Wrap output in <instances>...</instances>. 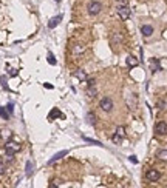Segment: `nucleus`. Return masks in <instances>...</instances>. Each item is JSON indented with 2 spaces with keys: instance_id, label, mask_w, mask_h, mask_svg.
Segmentation results:
<instances>
[{
  "instance_id": "nucleus-1",
  "label": "nucleus",
  "mask_w": 167,
  "mask_h": 188,
  "mask_svg": "<svg viewBox=\"0 0 167 188\" xmlns=\"http://www.w3.org/2000/svg\"><path fill=\"white\" fill-rule=\"evenodd\" d=\"M101 11H102V3L101 2L93 0V2L88 3V14H90V16H98Z\"/></svg>"
},
{
  "instance_id": "nucleus-2",
  "label": "nucleus",
  "mask_w": 167,
  "mask_h": 188,
  "mask_svg": "<svg viewBox=\"0 0 167 188\" xmlns=\"http://www.w3.org/2000/svg\"><path fill=\"white\" fill-rule=\"evenodd\" d=\"M85 51H87V46L84 43H74L73 46H71V56H73V57H81Z\"/></svg>"
},
{
  "instance_id": "nucleus-3",
  "label": "nucleus",
  "mask_w": 167,
  "mask_h": 188,
  "mask_svg": "<svg viewBox=\"0 0 167 188\" xmlns=\"http://www.w3.org/2000/svg\"><path fill=\"white\" fill-rule=\"evenodd\" d=\"M5 151H6V154H16V153H19L20 151V145L19 144H16V142H6L5 144Z\"/></svg>"
},
{
  "instance_id": "nucleus-4",
  "label": "nucleus",
  "mask_w": 167,
  "mask_h": 188,
  "mask_svg": "<svg viewBox=\"0 0 167 188\" xmlns=\"http://www.w3.org/2000/svg\"><path fill=\"white\" fill-rule=\"evenodd\" d=\"M99 107H101V110H102V111L110 113V111L113 110V100L110 99V97H104V99H101Z\"/></svg>"
},
{
  "instance_id": "nucleus-5",
  "label": "nucleus",
  "mask_w": 167,
  "mask_h": 188,
  "mask_svg": "<svg viewBox=\"0 0 167 188\" xmlns=\"http://www.w3.org/2000/svg\"><path fill=\"white\" fill-rule=\"evenodd\" d=\"M118 14H119V17L122 19V20H127V19L130 17V8H128L125 3H121V5L118 6Z\"/></svg>"
},
{
  "instance_id": "nucleus-6",
  "label": "nucleus",
  "mask_w": 167,
  "mask_h": 188,
  "mask_svg": "<svg viewBox=\"0 0 167 188\" xmlns=\"http://www.w3.org/2000/svg\"><path fill=\"white\" fill-rule=\"evenodd\" d=\"M155 133H156V136H167V123L162 120L158 122L155 125Z\"/></svg>"
},
{
  "instance_id": "nucleus-7",
  "label": "nucleus",
  "mask_w": 167,
  "mask_h": 188,
  "mask_svg": "<svg viewBox=\"0 0 167 188\" xmlns=\"http://www.w3.org/2000/svg\"><path fill=\"white\" fill-rule=\"evenodd\" d=\"M146 177H147V180H150V182H158V180L161 179V173L158 170H149Z\"/></svg>"
},
{
  "instance_id": "nucleus-8",
  "label": "nucleus",
  "mask_w": 167,
  "mask_h": 188,
  "mask_svg": "<svg viewBox=\"0 0 167 188\" xmlns=\"http://www.w3.org/2000/svg\"><path fill=\"white\" fill-rule=\"evenodd\" d=\"M110 43H112V46H119L121 43H122V34L121 32H113L112 37H110Z\"/></svg>"
},
{
  "instance_id": "nucleus-9",
  "label": "nucleus",
  "mask_w": 167,
  "mask_h": 188,
  "mask_svg": "<svg viewBox=\"0 0 167 188\" xmlns=\"http://www.w3.org/2000/svg\"><path fill=\"white\" fill-rule=\"evenodd\" d=\"M67 154H68V151H67V150H62V151H59L57 154H54V156H53L51 159L48 160V165H53L54 162H57L59 159H62L63 156H67Z\"/></svg>"
},
{
  "instance_id": "nucleus-10",
  "label": "nucleus",
  "mask_w": 167,
  "mask_h": 188,
  "mask_svg": "<svg viewBox=\"0 0 167 188\" xmlns=\"http://www.w3.org/2000/svg\"><path fill=\"white\" fill-rule=\"evenodd\" d=\"M150 71L152 73H158V71H161V65H159L158 59H150Z\"/></svg>"
},
{
  "instance_id": "nucleus-11",
  "label": "nucleus",
  "mask_w": 167,
  "mask_h": 188,
  "mask_svg": "<svg viewBox=\"0 0 167 188\" xmlns=\"http://www.w3.org/2000/svg\"><path fill=\"white\" fill-rule=\"evenodd\" d=\"M141 32H142L144 37H150L152 34H153V26H150V25H142V26H141Z\"/></svg>"
},
{
  "instance_id": "nucleus-12",
  "label": "nucleus",
  "mask_w": 167,
  "mask_h": 188,
  "mask_svg": "<svg viewBox=\"0 0 167 188\" xmlns=\"http://www.w3.org/2000/svg\"><path fill=\"white\" fill-rule=\"evenodd\" d=\"M60 20H62V16H56V17H53L50 22H48V28L53 29V28H56L59 23H60Z\"/></svg>"
},
{
  "instance_id": "nucleus-13",
  "label": "nucleus",
  "mask_w": 167,
  "mask_h": 188,
  "mask_svg": "<svg viewBox=\"0 0 167 188\" xmlns=\"http://www.w3.org/2000/svg\"><path fill=\"white\" fill-rule=\"evenodd\" d=\"M74 77H77L81 82L87 80V74H85V71H84V70H76L74 71Z\"/></svg>"
},
{
  "instance_id": "nucleus-14",
  "label": "nucleus",
  "mask_w": 167,
  "mask_h": 188,
  "mask_svg": "<svg viewBox=\"0 0 167 188\" xmlns=\"http://www.w3.org/2000/svg\"><path fill=\"white\" fill-rule=\"evenodd\" d=\"M54 117H62L60 111H59V110H56V108H54V110H53V111L50 113V114H48V119H50V120H53Z\"/></svg>"
},
{
  "instance_id": "nucleus-15",
  "label": "nucleus",
  "mask_w": 167,
  "mask_h": 188,
  "mask_svg": "<svg viewBox=\"0 0 167 188\" xmlns=\"http://www.w3.org/2000/svg\"><path fill=\"white\" fill-rule=\"evenodd\" d=\"M156 157L159 160H167V150H159L158 154H156Z\"/></svg>"
},
{
  "instance_id": "nucleus-16",
  "label": "nucleus",
  "mask_w": 167,
  "mask_h": 188,
  "mask_svg": "<svg viewBox=\"0 0 167 188\" xmlns=\"http://www.w3.org/2000/svg\"><path fill=\"white\" fill-rule=\"evenodd\" d=\"M125 62H127V65H128V66H136V65H138V60H136L135 57H132V56H128Z\"/></svg>"
},
{
  "instance_id": "nucleus-17",
  "label": "nucleus",
  "mask_w": 167,
  "mask_h": 188,
  "mask_svg": "<svg viewBox=\"0 0 167 188\" xmlns=\"http://www.w3.org/2000/svg\"><path fill=\"white\" fill-rule=\"evenodd\" d=\"M96 85L94 86H88V88H87V94H88V97H94L96 96Z\"/></svg>"
},
{
  "instance_id": "nucleus-18",
  "label": "nucleus",
  "mask_w": 167,
  "mask_h": 188,
  "mask_svg": "<svg viewBox=\"0 0 167 188\" xmlns=\"http://www.w3.org/2000/svg\"><path fill=\"white\" fill-rule=\"evenodd\" d=\"M122 136H119L118 133H115V136L112 137V140H113V144H116V145H121V142H122Z\"/></svg>"
},
{
  "instance_id": "nucleus-19",
  "label": "nucleus",
  "mask_w": 167,
  "mask_h": 188,
  "mask_svg": "<svg viewBox=\"0 0 167 188\" xmlns=\"http://www.w3.org/2000/svg\"><path fill=\"white\" fill-rule=\"evenodd\" d=\"M82 139L85 142H88V144H93V145H102L101 142H98V140H93V139H90V137H85V136H82Z\"/></svg>"
},
{
  "instance_id": "nucleus-20",
  "label": "nucleus",
  "mask_w": 167,
  "mask_h": 188,
  "mask_svg": "<svg viewBox=\"0 0 167 188\" xmlns=\"http://www.w3.org/2000/svg\"><path fill=\"white\" fill-rule=\"evenodd\" d=\"M31 173H33V164L29 162H26V176H31Z\"/></svg>"
},
{
  "instance_id": "nucleus-21",
  "label": "nucleus",
  "mask_w": 167,
  "mask_h": 188,
  "mask_svg": "<svg viewBox=\"0 0 167 188\" xmlns=\"http://www.w3.org/2000/svg\"><path fill=\"white\" fill-rule=\"evenodd\" d=\"M0 136H3L5 139H11V136H13V134H11V131H9V130H3Z\"/></svg>"
},
{
  "instance_id": "nucleus-22",
  "label": "nucleus",
  "mask_w": 167,
  "mask_h": 188,
  "mask_svg": "<svg viewBox=\"0 0 167 188\" xmlns=\"http://www.w3.org/2000/svg\"><path fill=\"white\" fill-rule=\"evenodd\" d=\"M116 133L118 134H119V136H125V128H124V126H118V128H116Z\"/></svg>"
},
{
  "instance_id": "nucleus-23",
  "label": "nucleus",
  "mask_w": 167,
  "mask_h": 188,
  "mask_svg": "<svg viewBox=\"0 0 167 188\" xmlns=\"http://www.w3.org/2000/svg\"><path fill=\"white\" fill-rule=\"evenodd\" d=\"M0 117L2 119H8V113H6L5 108H2V107H0Z\"/></svg>"
},
{
  "instance_id": "nucleus-24",
  "label": "nucleus",
  "mask_w": 167,
  "mask_h": 188,
  "mask_svg": "<svg viewBox=\"0 0 167 188\" xmlns=\"http://www.w3.org/2000/svg\"><path fill=\"white\" fill-rule=\"evenodd\" d=\"M48 63H50V65H56V59H54V56L51 54H48Z\"/></svg>"
},
{
  "instance_id": "nucleus-25",
  "label": "nucleus",
  "mask_w": 167,
  "mask_h": 188,
  "mask_svg": "<svg viewBox=\"0 0 167 188\" xmlns=\"http://www.w3.org/2000/svg\"><path fill=\"white\" fill-rule=\"evenodd\" d=\"M5 173H6V165H5V162L0 160V174H5Z\"/></svg>"
},
{
  "instance_id": "nucleus-26",
  "label": "nucleus",
  "mask_w": 167,
  "mask_h": 188,
  "mask_svg": "<svg viewBox=\"0 0 167 188\" xmlns=\"http://www.w3.org/2000/svg\"><path fill=\"white\" fill-rule=\"evenodd\" d=\"M88 122L92 123V125H94V123H96V117H94V116L92 114V113L88 114Z\"/></svg>"
},
{
  "instance_id": "nucleus-27",
  "label": "nucleus",
  "mask_w": 167,
  "mask_h": 188,
  "mask_svg": "<svg viewBox=\"0 0 167 188\" xmlns=\"http://www.w3.org/2000/svg\"><path fill=\"white\" fill-rule=\"evenodd\" d=\"M0 82H2V86H3V88H5V89H8V85H6V80H5V77H0Z\"/></svg>"
},
{
  "instance_id": "nucleus-28",
  "label": "nucleus",
  "mask_w": 167,
  "mask_h": 188,
  "mask_svg": "<svg viewBox=\"0 0 167 188\" xmlns=\"http://www.w3.org/2000/svg\"><path fill=\"white\" fill-rule=\"evenodd\" d=\"M87 86H94V79H88L87 80Z\"/></svg>"
},
{
  "instance_id": "nucleus-29",
  "label": "nucleus",
  "mask_w": 167,
  "mask_h": 188,
  "mask_svg": "<svg viewBox=\"0 0 167 188\" xmlns=\"http://www.w3.org/2000/svg\"><path fill=\"white\" fill-rule=\"evenodd\" d=\"M128 159H130V162H132V164H138V159H136L135 156H130Z\"/></svg>"
},
{
  "instance_id": "nucleus-30",
  "label": "nucleus",
  "mask_w": 167,
  "mask_h": 188,
  "mask_svg": "<svg viewBox=\"0 0 167 188\" xmlns=\"http://www.w3.org/2000/svg\"><path fill=\"white\" fill-rule=\"evenodd\" d=\"M6 110H8V113H9V114H13V111H14V108H13V103H9Z\"/></svg>"
},
{
  "instance_id": "nucleus-31",
  "label": "nucleus",
  "mask_w": 167,
  "mask_h": 188,
  "mask_svg": "<svg viewBox=\"0 0 167 188\" xmlns=\"http://www.w3.org/2000/svg\"><path fill=\"white\" fill-rule=\"evenodd\" d=\"M9 74L14 77V76H17V71H16V70H11V73H9Z\"/></svg>"
},
{
  "instance_id": "nucleus-32",
  "label": "nucleus",
  "mask_w": 167,
  "mask_h": 188,
  "mask_svg": "<svg viewBox=\"0 0 167 188\" xmlns=\"http://www.w3.org/2000/svg\"><path fill=\"white\" fill-rule=\"evenodd\" d=\"M45 88H48V89H53V85H50V83H45Z\"/></svg>"
},
{
  "instance_id": "nucleus-33",
  "label": "nucleus",
  "mask_w": 167,
  "mask_h": 188,
  "mask_svg": "<svg viewBox=\"0 0 167 188\" xmlns=\"http://www.w3.org/2000/svg\"><path fill=\"white\" fill-rule=\"evenodd\" d=\"M116 2H119V3H125V0H116Z\"/></svg>"
},
{
  "instance_id": "nucleus-34",
  "label": "nucleus",
  "mask_w": 167,
  "mask_h": 188,
  "mask_svg": "<svg viewBox=\"0 0 167 188\" xmlns=\"http://www.w3.org/2000/svg\"><path fill=\"white\" fill-rule=\"evenodd\" d=\"M56 2H59V0H56Z\"/></svg>"
}]
</instances>
